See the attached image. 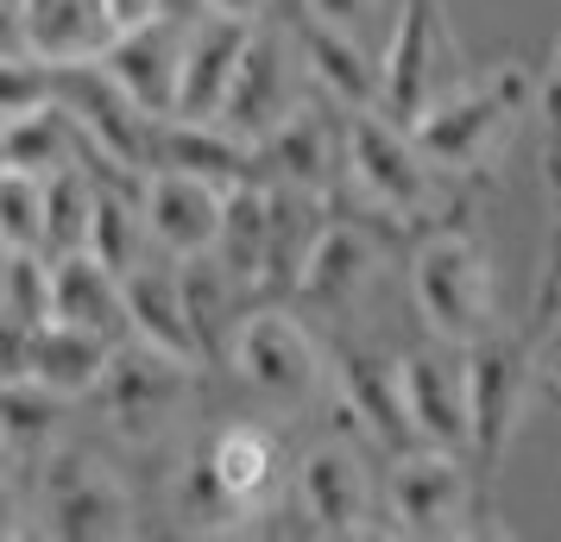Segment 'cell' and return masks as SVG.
Returning a JSON list of instances; mask_svg holds the SVG:
<instances>
[{
    "label": "cell",
    "instance_id": "1",
    "mask_svg": "<svg viewBox=\"0 0 561 542\" xmlns=\"http://www.w3.org/2000/svg\"><path fill=\"white\" fill-rule=\"evenodd\" d=\"M536 102V77L524 57H505V64H492L485 77H467L455 82L442 102L416 120V146L430 152V164L442 177H485L499 158H505L511 132L524 127V114Z\"/></svg>",
    "mask_w": 561,
    "mask_h": 542
},
{
    "label": "cell",
    "instance_id": "2",
    "mask_svg": "<svg viewBox=\"0 0 561 542\" xmlns=\"http://www.w3.org/2000/svg\"><path fill=\"white\" fill-rule=\"evenodd\" d=\"M410 297L423 328L455 347H473L480 335L499 328V303H492V258H485L480 233L442 221L416 240L410 253Z\"/></svg>",
    "mask_w": 561,
    "mask_h": 542
},
{
    "label": "cell",
    "instance_id": "3",
    "mask_svg": "<svg viewBox=\"0 0 561 542\" xmlns=\"http://www.w3.org/2000/svg\"><path fill=\"white\" fill-rule=\"evenodd\" d=\"M442 183L455 177L435 171L404 120H391L385 107L347 114V183L341 189H354L359 208L385 215L391 228H410V221L442 208Z\"/></svg>",
    "mask_w": 561,
    "mask_h": 542
},
{
    "label": "cell",
    "instance_id": "4",
    "mask_svg": "<svg viewBox=\"0 0 561 542\" xmlns=\"http://www.w3.org/2000/svg\"><path fill=\"white\" fill-rule=\"evenodd\" d=\"M196 391H203V360L127 335L114 347V366H107L95 397H102V423L127 448H158V441L178 436V423L190 416Z\"/></svg>",
    "mask_w": 561,
    "mask_h": 542
},
{
    "label": "cell",
    "instance_id": "5",
    "mask_svg": "<svg viewBox=\"0 0 561 542\" xmlns=\"http://www.w3.org/2000/svg\"><path fill=\"white\" fill-rule=\"evenodd\" d=\"M32 505H38V537L57 542H127L139 537L133 523V492L121 473L102 466L77 441H57L45 461L32 466Z\"/></svg>",
    "mask_w": 561,
    "mask_h": 542
},
{
    "label": "cell",
    "instance_id": "6",
    "mask_svg": "<svg viewBox=\"0 0 561 542\" xmlns=\"http://www.w3.org/2000/svg\"><path fill=\"white\" fill-rule=\"evenodd\" d=\"M485 466L460 448H410L385 461V517L398 537H473L485 511L480 498Z\"/></svg>",
    "mask_w": 561,
    "mask_h": 542
},
{
    "label": "cell",
    "instance_id": "7",
    "mask_svg": "<svg viewBox=\"0 0 561 542\" xmlns=\"http://www.w3.org/2000/svg\"><path fill=\"white\" fill-rule=\"evenodd\" d=\"M334 372V397H329V436H347L373 454H410L423 448L416 423H410V397H404V354H379L366 341H347L329 360Z\"/></svg>",
    "mask_w": 561,
    "mask_h": 542
},
{
    "label": "cell",
    "instance_id": "8",
    "mask_svg": "<svg viewBox=\"0 0 561 542\" xmlns=\"http://www.w3.org/2000/svg\"><path fill=\"white\" fill-rule=\"evenodd\" d=\"M385 114L416 127L455 82H467L460 70V45L455 26H448V7L442 0H398V20H391V38H385Z\"/></svg>",
    "mask_w": 561,
    "mask_h": 542
},
{
    "label": "cell",
    "instance_id": "9",
    "mask_svg": "<svg viewBox=\"0 0 561 542\" xmlns=\"http://www.w3.org/2000/svg\"><path fill=\"white\" fill-rule=\"evenodd\" d=\"M228 366H233L240 385H253L259 397H272V404H309V397L334 379L329 354L316 347V335H309L290 310H278V303H259V310L240 315Z\"/></svg>",
    "mask_w": 561,
    "mask_h": 542
},
{
    "label": "cell",
    "instance_id": "10",
    "mask_svg": "<svg viewBox=\"0 0 561 542\" xmlns=\"http://www.w3.org/2000/svg\"><path fill=\"white\" fill-rule=\"evenodd\" d=\"M304 26H290L278 13H265L240 51V70H233V89L221 102V127H233L240 139L265 146V132L278 127L290 107L304 102Z\"/></svg>",
    "mask_w": 561,
    "mask_h": 542
},
{
    "label": "cell",
    "instance_id": "11",
    "mask_svg": "<svg viewBox=\"0 0 561 542\" xmlns=\"http://www.w3.org/2000/svg\"><path fill=\"white\" fill-rule=\"evenodd\" d=\"M536 379V341L492 328L467 347V404H473V461L492 473V461H505L517 423L530 411Z\"/></svg>",
    "mask_w": 561,
    "mask_h": 542
},
{
    "label": "cell",
    "instance_id": "12",
    "mask_svg": "<svg viewBox=\"0 0 561 542\" xmlns=\"http://www.w3.org/2000/svg\"><path fill=\"white\" fill-rule=\"evenodd\" d=\"M366 454L373 448H359L347 436H322L309 441L297 454V466H290V492L304 498V511L316 517L322 537H373V505L385 492L373 486Z\"/></svg>",
    "mask_w": 561,
    "mask_h": 542
},
{
    "label": "cell",
    "instance_id": "13",
    "mask_svg": "<svg viewBox=\"0 0 561 542\" xmlns=\"http://www.w3.org/2000/svg\"><path fill=\"white\" fill-rule=\"evenodd\" d=\"M265 177L297 183V189H316V196H341L347 183V114L316 95V102H297L278 127L265 132Z\"/></svg>",
    "mask_w": 561,
    "mask_h": 542
},
{
    "label": "cell",
    "instance_id": "14",
    "mask_svg": "<svg viewBox=\"0 0 561 542\" xmlns=\"http://www.w3.org/2000/svg\"><path fill=\"white\" fill-rule=\"evenodd\" d=\"M404 397L410 423L430 448L473 454V404H467V347L430 335L423 347H404Z\"/></svg>",
    "mask_w": 561,
    "mask_h": 542
},
{
    "label": "cell",
    "instance_id": "15",
    "mask_svg": "<svg viewBox=\"0 0 561 542\" xmlns=\"http://www.w3.org/2000/svg\"><path fill=\"white\" fill-rule=\"evenodd\" d=\"M114 347L121 341L95 335V328H77V322H45L38 335H20L7 328V379H38L51 385L57 397H95L114 366Z\"/></svg>",
    "mask_w": 561,
    "mask_h": 542
},
{
    "label": "cell",
    "instance_id": "16",
    "mask_svg": "<svg viewBox=\"0 0 561 542\" xmlns=\"http://www.w3.org/2000/svg\"><path fill=\"white\" fill-rule=\"evenodd\" d=\"M228 189H233V183L196 177V171H178V164H158L152 177H146V221H152V246L164 258L208 253V246L221 240Z\"/></svg>",
    "mask_w": 561,
    "mask_h": 542
},
{
    "label": "cell",
    "instance_id": "17",
    "mask_svg": "<svg viewBox=\"0 0 561 542\" xmlns=\"http://www.w3.org/2000/svg\"><path fill=\"white\" fill-rule=\"evenodd\" d=\"M373 278H379V240L359 221H322L297 278V303H309L316 315H347L373 290Z\"/></svg>",
    "mask_w": 561,
    "mask_h": 542
},
{
    "label": "cell",
    "instance_id": "18",
    "mask_svg": "<svg viewBox=\"0 0 561 542\" xmlns=\"http://www.w3.org/2000/svg\"><path fill=\"white\" fill-rule=\"evenodd\" d=\"M114 38L121 20L107 13V0H32L26 20L7 32V51H32L70 70V64H102Z\"/></svg>",
    "mask_w": 561,
    "mask_h": 542
},
{
    "label": "cell",
    "instance_id": "19",
    "mask_svg": "<svg viewBox=\"0 0 561 542\" xmlns=\"http://www.w3.org/2000/svg\"><path fill=\"white\" fill-rule=\"evenodd\" d=\"M102 70L121 82L152 120H171V114H178V95H183V26H171V20L127 26L107 45Z\"/></svg>",
    "mask_w": 561,
    "mask_h": 542
},
{
    "label": "cell",
    "instance_id": "20",
    "mask_svg": "<svg viewBox=\"0 0 561 542\" xmlns=\"http://www.w3.org/2000/svg\"><path fill=\"white\" fill-rule=\"evenodd\" d=\"M259 20H233V13H208L183 32V95L171 120H221V102L233 89L240 51L253 38Z\"/></svg>",
    "mask_w": 561,
    "mask_h": 542
},
{
    "label": "cell",
    "instance_id": "21",
    "mask_svg": "<svg viewBox=\"0 0 561 542\" xmlns=\"http://www.w3.org/2000/svg\"><path fill=\"white\" fill-rule=\"evenodd\" d=\"M304 64L316 95H329L341 114L385 102V64L379 51H366V32L329 26V20H304Z\"/></svg>",
    "mask_w": 561,
    "mask_h": 542
},
{
    "label": "cell",
    "instance_id": "22",
    "mask_svg": "<svg viewBox=\"0 0 561 542\" xmlns=\"http://www.w3.org/2000/svg\"><path fill=\"white\" fill-rule=\"evenodd\" d=\"M178 278H183L190 322H196V341H203V360H221V366H228L233 328H240V315L253 310V303H247V297H253V285H247L228 258L215 253V246H208V253L178 258Z\"/></svg>",
    "mask_w": 561,
    "mask_h": 542
},
{
    "label": "cell",
    "instance_id": "23",
    "mask_svg": "<svg viewBox=\"0 0 561 542\" xmlns=\"http://www.w3.org/2000/svg\"><path fill=\"white\" fill-rule=\"evenodd\" d=\"M208 454L221 466L228 492L247 505V523H253L272 498H284V473H290V466H284V448L265 423H221V429L208 436Z\"/></svg>",
    "mask_w": 561,
    "mask_h": 542
},
{
    "label": "cell",
    "instance_id": "24",
    "mask_svg": "<svg viewBox=\"0 0 561 542\" xmlns=\"http://www.w3.org/2000/svg\"><path fill=\"white\" fill-rule=\"evenodd\" d=\"M57 322H77V328H95L107 341H127L133 322H127V278L95 258L89 246L82 253H64L57 258Z\"/></svg>",
    "mask_w": 561,
    "mask_h": 542
},
{
    "label": "cell",
    "instance_id": "25",
    "mask_svg": "<svg viewBox=\"0 0 561 542\" xmlns=\"http://www.w3.org/2000/svg\"><path fill=\"white\" fill-rule=\"evenodd\" d=\"M329 196L316 189H297V183H278L272 177V253H265V278H259V297H297V278H304V258L322 233V215Z\"/></svg>",
    "mask_w": 561,
    "mask_h": 542
},
{
    "label": "cell",
    "instance_id": "26",
    "mask_svg": "<svg viewBox=\"0 0 561 542\" xmlns=\"http://www.w3.org/2000/svg\"><path fill=\"white\" fill-rule=\"evenodd\" d=\"M127 322H133V341H152V347H171V354L203 360V341H196L190 303H183L178 258L171 265H152L146 258L139 272H127Z\"/></svg>",
    "mask_w": 561,
    "mask_h": 542
},
{
    "label": "cell",
    "instance_id": "27",
    "mask_svg": "<svg viewBox=\"0 0 561 542\" xmlns=\"http://www.w3.org/2000/svg\"><path fill=\"white\" fill-rule=\"evenodd\" d=\"M171 517H178L183 530H196V537H247V505L228 492L221 466L208 454V441L190 448L171 466Z\"/></svg>",
    "mask_w": 561,
    "mask_h": 542
},
{
    "label": "cell",
    "instance_id": "28",
    "mask_svg": "<svg viewBox=\"0 0 561 542\" xmlns=\"http://www.w3.org/2000/svg\"><path fill=\"white\" fill-rule=\"evenodd\" d=\"M64 404L70 397H57L38 379H7V391H0V454H7V466L32 473L64 441Z\"/></svg>",
    "mask_w": 561,
    "mask_h": 542
},
{
    "label": "cell",
    "instance_id": "29",
    "mask_svg": "<svg viewBox=\"0 0 561 542\" xmlns=\"http://www.w3.org/2000/svg\"><path fill=\"white\" fill-rule=\"evenodd\" d=\"M82 158V132L70 120L64 102H45V107H26V114H7L0 120V164L7 171H38L51 177L64 164Z\"/></svg>",
    "mask_w": 561,
    "mask_h": 542
},
{
    "label": "cell",
    "instance_id": "30",
    "mask_svg": "<svg viewBox=\"0 0 561 542\" xmlns=\"http://www.w3.org/2000/svg\"><path fill=\"white\" fill-rule=\"evenodd\" d=\"M215 253L259 290L265 278V253H272V177H240L228 189V215H221V240Z\"/></svg>",
    "mask_w": 561,
    "mask_h": 542
},
{
    "label": "cell",
    "instance_id": "31",
    "mask_svg": "<svg viewBox=\"0 0 561 542\" xmlns=\"http://www.w3.org/2000/svg\"><path fill=\"white\" fill-rule=\"evenodd\" d=\"M0 315L20 335H38L45 322H57V258L45 246H7V265H0Z\"/></svg>",
    "mask_w": 561,
    "mask_h": 542
},
{
    "label": "cell",
    "instance_id": "32",
    "mask_svg": "<svg viewBox=\"0 0 561 542\" xmlns=\"http://www.w3.org/2000/svg\"><path fill=\"white\" fill-rule=\"evenodd\" d=\"M95 196H102V177L89 164H64L51 171V221H45V253H82L89 246V228H95Z\"/></svg>",
    "mask_w": 561,
    "mask_h": 542
},
{
    "label": "cell",
    "instance_id": "33",
    "mask_svg": "<svg viewBox=\"0 0 561 542\" xmlns=\"http://www.w3.org/2000/svg\"><path fill=\"white\" fill-rule=\"evenodd\" d=\"M45 221H51V177L0 171V240L7 246H45Z\"/></svg>",
    "mask_w": 561,
    "mask_h": 542
},
{
    "label": "cell",
    "instance_id": "34",
    "mask_svg": "<svg viewBox=\"0 0 561 542\" xmlns=\"http://www.w3.org/2000/svg\"><path fill=\"white\" fill-rule=\"evenodd\" d=\"M385 0H309V20H329V26H347V32H366L373 13Z\"/></svg>",
    "mask_w": 561,
    "mask_h": 542
},
{
    "label": "cell",
    "instance_id": "35",
    "mask_svg": "<svg viewBox=\"0 0 561 542\" xmlns=\"http://www.w3.org/2000/svg\"><path fill=\"white\" fill-rule=\"evenodd\" d=\"M536 379H542V391L561 404V315L536 335Z\"/></svg>",
    "mask_w": 561,
    "mask_h": 542
},
{
    "label": "cell",
    "instance_id": "36",
    "mask_svg": "<svg viewBox=\"0 0 561 542\" xmlns=\"http://www.w3.org/2000/svg\"><path fill=\"white\" fill-rule=\"evenodd\" d=\"M215 13V0H158V20H171V26H196V20H208Z\"/></svg>",
    "mask_w": 561,
    "mask_h": 542
},
{
    "label": "cell",
    "instance_id": "37",
    "mask_svg": "<svg viewBox=\"0 0 561 542\" xmlns=\"http://www.w3.org/2000/svg\"><path fill=\"white\" fill-rule=\"evenodd\" d=\"M107 13H114V20H121V32H127V26L158 20V0H107Z\"/></svg>",
    "mask_w": 561,
    "mask_h": 542
},
{
    "label": "cell",
    "instance_id": "38",
    "mask_svg": "<svg viewBox=\"0 0 561 542\" xmlns=\"http://www.w3.org/2000/svg\"><path fill=\"white\" fill-rule=\"evenodd\" d=\"M215 13H233V20H265V0H215Z\"/></svg>",
    "mask_w": 561,
    "mask_h": 542
},
{
    "label": "cell",
    "instance_id": "39",
    "mask_svg": "<svg viewBox=\"0 0 561 542\" xmlns=\"http://www.w3.org/2000/svg\"><path fill=\"white\" fill-rule=\"evenodd\" d=\"M549 183H561V139L549 146Z\"/></svg>",
    "mask_w": 561,
    "mask_h": 542
},
{
    "label": "cell",
    "instance_id": "40",
    "mask_svg": "<svg viewBox=\"0 0 561 542\" xmlns=\"http://www.w3.org/2000/svg\"><path fill=\"white\" fill-rule=\"evenodd\" d=\"M549 64H556V82H561V32H556V51H549Z\"/></svg>",
    "mask_w": 561,
    "mask_h": 542
}]
</instances>
